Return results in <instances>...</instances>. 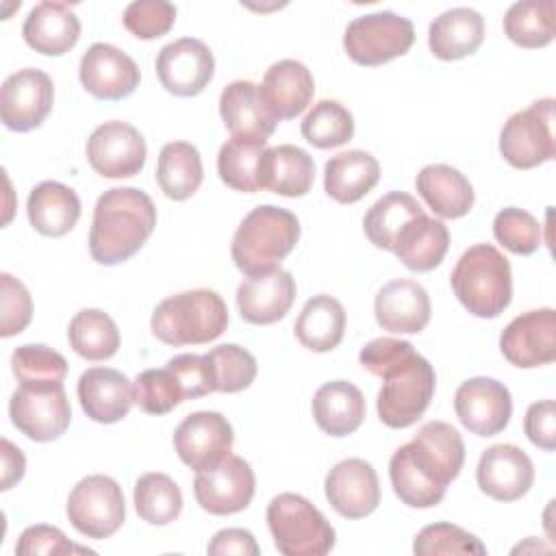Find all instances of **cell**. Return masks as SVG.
<instances>
[{"mask_svg":"<svg viewBox=\"0 0 556 556\" xmlns=\"http://www.w3.org/2000/svg\"><path fill=\"white\" fill-rule=\"evenodd\" d=\"M122 22L130 35L150 41L169 33L176 22V7L165 0H135L126 7Z\"/></svg>","mask_w":556,"mask_h":556,"instance_id":"cell-48","label":"cell"},{"mask_svg":"<svg viewBox=\"0 0 556 556\" xmlns=\"http://www.w3.org/2000/svg\"><path fill=\"white\" fill-rule=\"evenodd\" d=\"M295 337L311 352L334 350L345 332L343 304L326 293L313 295L295 319Z\"/></svg>","mask_w":556,"mask_h":556,"instance_id":"cell-35","label":"cell"},{"mask_svg":"<svg viewBox=\"0 0 556 556\" xmlns=\"http://www.w3.org/2000/svg\"><path fill=\"white\" fill-rule=\"evenodd\" d=\"M0 287H2V302H0V334L4 339L20 334L33 317V300L24 282H20L15 276L2 271L0 274Z\"/></svg>","mask_w":556,"mask_h":556,"instance_id":"cell-49","label":"cell"},{"mask_svg":"<svg viewBox=\"0 0 556 556\" xmlns=\"http://www.w3.org/2000/svg\"><path fill=\"white\" fill-rule=\"evenodd\" d=\"M156 226L152 198L135 187L104 191L93 208L89 254L100 265H117L137 254Z\"/></svg>","mask_w":556,"mask_h":556,"instance_id":"cell-3","label":"cell"},{"mask_svg":"<svg viewBox=\"0 0 556 556\" xmlns=\"http://www.w3.org/2000/svg\"><path fill=\"white\" fill-rule=\"evenodd\" d=\"M83 87L98 100H122L139 87L137 63L111 43H93L80 59Z\"/></svg>","mask_w":556,"mask_h":556,"instance_id":"cell-21","label":"cell"},{"mask_svg":"<svg viewBox=\"0 0 556 556\" xmlns=\"http://www.w3.org/2000/svg\"><path fill=\"white\" fill-rule=\"evenodd\" d=\"M267 526L285 556H324L334 547L330 521L298 493H280L269 502Z\"/></svg>","mask_w":556,"mask_h":556,"instance_id":"cell-7","label":"cell"},{"mask_svg":"<svg viewBox=\"0 0 556 556\" xmlns=\"http://www.w3.org/2000/svg\"><path fill=\"white\" fill-rule=\"evenodd\" d=\"M132 502L137 515L150 526H167L182 510V493L178 484L161 471L143 473L135 482Z\"/></svg>","mask_w":556,"mask_h":556,"instance_id":"cell-40","label":"cell"},{"mask_svg":"<svg viewBox=\"0 0 556 556\" xmlns=\"http://www.w3.org/2000/svg\"><path fill=\"white\" fill-rule=\"evenodd\" d=\"M206 552L211 556H258L256 539L250 530L243 528H226L213 534Z\"/></svg>","mask_w":556,"mask_h":556,"instance_id":"cell-53","label":"cell"},{"mask_svg":"<svg viewBox=\"0 0 556 556\" xmlns=\"http://www.w3.org/2000/svg\"><path fill=\"white\" fill-rule=\"evenodd\" d=\"M328 504L345 519H363L380 504V482L371 463L345 458L337 463L324 482Z\"/></svg>","mask_w":556,"mask_h":556,"instance_id":"cell-19","label":"cell"},{"mask_svg":"<svg viewBox=\"0 0 556 556\" xmlns=\"http://www.w3.org/2000/svg\"><path fill=\"white\" fill-rule=\"evenodd\" d=\"M454 410L469 432L478 437H493L510 421V391L495 378H469L456 389Z\"/></svg>","mask_w":556,"mask_h":556,"instance_id":"cell-17","label":"cell"},{"mask_svg":"<svg viewBox=\"0 0 556 556\" xmlns=\"http://www.w3.org/2000/svg\"><path fill=\"white\" fill-rule=\"evenodd\" d=\"M413 41V22L393 11L358 15L348 24L343 35L348 56L365 67H376L406 54Z\"/></svg>","mask_w":556,"mask_h":556,"instance_id":"cell-9","label":"cell"},{"mask_svg":"<svg viewBox=\"0 0 556 556\" xmlns=\"http://www.w3.org/2000/svg\"><path fill=\"white\" fill-rule=\"evenodd\" d=\"M476 480L484 495L497 502H515L530 491L534 482V465L521 447L497 443L482 452Z\"/></svg>","mask_w":556,"mask_h":556,"instance_id":"cell-20","label":"cell"},{"mask_svg":"<svg viewBox=\"0 0 556 556\" xmlns=\"http://www.w3.org/2000/svg\"><path fill=\"white\" fill-rule=\"evenodd\" d=\"M493 235L513 254L528 256L539 250L543 241V230L536 217L523 208L508 206L502 208L493 219Z\"/></svg>","mask_w":556,"mask_h":556,"instance_id":"cell-46","label":"cell"},{"mask_svg":"<svg viewBox=\"0 0 556 556\" xmlns=\"http://www.w3.org/2000/svg\"><path fill=\"white\" fill-rule=\"evenodd\" d=\"M450 248V232L441 219L428 217L426 213L410 219L395 241V256L410 271L424 274L441 265Z\"/></svg>","mask_w":556,"mask_h":556,"instance_id":"cell-34","label":"cell"},{"mask_svg":"<svg viewBox=\"0 0 556 556\" xmlns=\"http://www.w3.org/2000/svg\"><path fill=\"white\" fill-rule=\"evenodd\" d=\"M313 180H315V163L306 150L291 143L269 150V165H267L269 191L287 198H302L311 191Z\"/></svg>","mask_w":556,"mask_h":556,"instance_id":"cell-39","label":"cell"},{"mask_svg":"<svg viewBox=\"0 0 556 556\" xmlns=\"http://www.w3.org/2000/svg\"><path fill=\"white\" fill-rule=\"evenodd\" d=\"M365 410L367 406L361 389L348 380L326 382L313 395L315 424L330 437H348L358 430Z\"/></svg>","mask_w":556,"mask_h":556,"instance_id":"cell-30","label":"cell"},{"mask_svg":"<svg viewBox=\"0 0 556 556\" xmlns=\"http://www.w3.org/2000/svg\"><path fill=\"white\" fill-rule=\"evenodd\" d=\"M76 393L85 415L98 424L122 421L135 404L130 380L113 367H91L83 371Z\"/></svg>","mask_w":556,"mask_h":556,"instance_id":"cell-24","label":"cell"},{"mask_svg":"<svg viewBox=\"0 0 556 556\" xmlns=\"http://www.w3.org/2000/svg\"><path fill=\"white\" fill-rule=\"evenodd\" d=\"M143 135L119 119L100 124L87 139V161L104 178H130L146 165Z\"/></svg>","mask_w":556,"mask_h":556,"instance_id":"cell-14","label":"cell"},{"mask_svg":"<svg viewBox=\"0 0 556 556\" xmlns=\"http://www.w3.org/2000/svg\"><path fill=\"white\" fill-rule=\"evenodd\" d=\"M215 59L211 48L193 37L176 39L161 48L156 56V76L165 91L191 98L204 91L213 80Z\"/></svg>","mask_w":556,"mask_h":556,"instance_id":"cell-16","label":"cell"},{"mask_svg":"<svg viewBox=\"0 0 556 556\" xmlns=\"http://www.w3.org/2000/svg\"><path fill=\"white\" fill-rule=\"evenodd\" d=\"M67 339L72 350L87 361H106L119 348V330L100 308L76 313L67 326Z\"/></svg>","mask_w":556,"mask_h":556,"instance_id":"cell-38","label":"cell"},{"mask_svg":"<svg viewBox=\"0 0 556 556\" xmlns=\"http://www.w3.org/2000/svg\"><path fill=\"white\" fill-rule=\"evenodd\" d=\"M67 519L87 539H106L115 534L126 517L122 486L104 476L83 478L67 497Z\"/></svg>","mask_w":556,"mask_h":556,"instance_id":"cell-11","label":"cell"},{"mask_svg":"<svg viewBox=\"0 0 556 556\" xmlns=\"http://www.w3.org/2000/svg\"><path fill=\"white\" fill-rule=\"evenodd\" d=\"M22 35L35 52L61 56L78 43L80 20L65 2H39L28 11Z\"/></svg>","mask_w":556,"mask_h":556,"instance_id":"cell-27","label":"cell"},{"mask_svg":"<svg viewBox=\"0 0 556 556\" xmlns=\"http://www.w3.org/2000/svg\"><path fill=\"white\" fill-rule=\"evenodd\" d=\"M300 239L298 217L280 206L263 204L252 208L239 224L230 254L245 276H258L278 267Z\"/></svg>","mask_w":556,"mask_h":556,"instance_id":"cell-4","label":"cell"},{"mask_svg":"<svg viewBox=\"0 0 556 556\" xmlns=\"http://www.w3.org/2000/svg\"><path fill=\"white\" fill-rule=\"evenodd\" d=\"M219 115L228 132L237 139L267 141L278 124L265 106L258 85L252 80H235L226 85L219 96Z\"/></svg>","mask_w":556,"mask_h":556,"instance_id":"cell-25","label":"cell"},{"mask_svg":"<svg viewBox=\"0 0 556 556\" xmlns=\"http://www.w3.org/2000/svg\"><path fill=\"white\" fill-rule=\"evenodd\" d=\"M267 141L237 139L230 137L217 154V174L235 191L256 193L267 189V165H269Z\"/></svg>","mask_w":556,"mask_h":556,"instance_id":"cell-31","label":"cell"},{"mask_svg":"<svg viewBox=\"0 0 556 556\" xmlns=\"http://www.w3.org/2000/svg\"><path fill=\"white\" fill-rule=\"evenodd\" d=\"M302 137L319 148H339L354 137V117L339 100H319L302 119Z\"/></svg>","mask_w":556,"mask_h":556,"instance_id":"cell-42","label":"cell"},{"mask_svg":"<svg viewBox=\"0 0 556 556\" xmlns=\"http://www.w3.org/2000/svg\"><path fill=\"white\" fill-rule=\"evenodd\" d=\"M430 295L428 291L410 280L397 278L387 282L374 300V315L382 330L395 334H417L430 321Z\"/></svg>","mask_w":556,"mask_h":556,"instance_id":"cell-23","label":"cell"},{"mask_svg":"<svg viewBox=\"0 0 556 556\" xmlns=\"http://www.w3.org/2000/svg\"><path fill=\"white\" fill-rule=\"evenodd\" d=\"M213 389L219 393H239L256 378V358L237 343H224L208 354Z\"/></svg>","mask_w":556,"mask_h":556,"instance_id":"cell-43","label":"cell"},{"mask_svg":"<svg viewBox=\"0 0 556 556\" xmlns=\"http://www.w3.org/2000/svg\"><path fill=\"white\" fill-rule=\"evenodd\" d=\"M358 363L382 378L378 391V417L389 428L413 426L430 406L437 376L432 365L408 341L380 337L363 345Z\"/></svg>","mask_w":556,"mask_h":556,"instance_id":"cell-2","label":"cell"},{"mask_svg":"<svg viewBox=\"0 0 556 556\" xmlns=\"http://www.w3.org/2000/svg\"><path fill=\"white\" fill-rule=\"evenodd\" d=\"M295 300V280L287 269L248 276L237 287V308L243 321L267 326L282 319Z\"/></svg>","mask_w":556,"mask_h":556,"instance_id":"cell-22","label":"cell"},{"mask_svg":"<svg viewBox=\"0 0 556 556\" xmlns=\"http://www.w3.org/2000/svg\"><path fill=\"white\" fill-rule=\"evenodd\" d=\"M132 400L148 415H165L185 402V393L174 371L165 365L163 369H146L135 378Z\"/></svg>","mask_w":556,"mask_h":556,"instance_id":"cell-44","label":"cell"},{"mask_svg":"<svg viewBox=\"0 0 556 556\" xmlns=\"http://www.w3.org/2000/svg\"><path fill=\"white\" fill-rule=\"evenodd\" d=\"M54 102L52 78L37 67L7 76L0 89V117L9 130L28 132L43 124Z\"/></svg>","mask_w":556,"mask_h":556,"instance_id":"cell-13","label":"cell"},{"mask_svg":"<svg viewBox=\"0 0 556 556\" xmlns=\"http://www.w3.org/2000/svg\"><path fill=\"white\" fill-rule=\"evenodd\" d=\"M72 552H80V554H93L87 547H78L74 545L59 528L54 526H46V523H37V526H28L15 545V554L20 556H37V554H72Z\"/></svg>","mask_w":556,"mask_h":556,"instance_id":"cell-50","label":"cell"},{"mask_svg":"<svg viewBox=\"0 0 556 556\" xmlns=\"http://www.w3.org/2000/svg\"><path fill=\"white\" fill-rule=\"evenodd\" d=\"M484 41V20L469 7L443 11L428 28V48L441 61H458L473 54Z\"/></svg>","mask_w":556,"mask_h":556,"instance_id":"cell-28","label":"cell"},{"mask_svg":"<svg viewBox=\"0 0 556 556\" xmlns=\"http://www.w3.org/2000/svg\"><path fill=\"white\" fill-rule=\"evenodd\" d=\"M417 193L443 219L465 217L473 206V187L456 167L445 163L426 165L417 174Z\"/></svg>","mask_w":556,"mask_h":556,"instance_id":"cell-32","label":"cell"},{"mask_svg":"<svg viewBox=\"0 0 556 556\" xmlns=\"http://www.w3.org/2000/svg\"><path fill=\"white\" fill-rule=\"evenodd\" d=\"M204 178L202 159L195 146L187 141H169L161 148L156 163V182L169 200L191 198Z\"/></svg>","mask_w":556,"mask_h":556,"instance_id":"cell-36","label":"cell"},{"mask_svg":"<svg viewBox=\"0 0 556 556\" xmlns=\"http://www.w3.org/2000/svg\"><path fill=\"white\" fill-rule=\"evenodd\" d=\"M504 358L521 369L549 365L556 358V313L554 308L528 311L515 317L500 337Z\"/></svg>","mask_w":556,"mask_h":556,"instance_id":"cell-18","label":"cell"},{"mask_svg":"<svg viewBox=\"0 0 556 556\" xmlns=\"http://www.w3.org/2000/svg\"><path fill=\"white\" fill-rule=\"evenodd\" d=\"M380 178L376 156L365 150L334 154L324 167V189L339 204H354L365 198Z\"/></svg>","mask_w":556,"mask_h":556,"instance_id":"cell-33","label":"cell"},{"mask_svg":"<svg viewBox=\"0 0 556 556\" xmlns=\"http://www.w3.org/2000/svg\"><path fill=\"white\" fill-rule=\"evenodd\" d=\"M9 417L30 441L48 443L59 439L72 421V406L63 382L20 384L11 395Z\"/></svg>","mask_w":556,"mask_h":556,"instance_id":"cell-10","label":"cell"},{"mask_svg":"<svg viewBox=\"0 0 556 556\" xmlns=\"http://www.w3.org/2000/svg\"><path fill=\"white\" fill-rule=\"evenodd\" d=\"M11 369L20 384L63 382L67 376V361L43 343H24L11 354Z\"/></svg>","mask_w":556,"mask_h":556,"instance_id":"cell-45","label":"cell"},{"mask_svg":"<svg viewBox=\"0 0 556 556\" xmlns=\"http://www.w3.org/2000/svg\"><path fill=\"white\" fill-rule=\"evenodd\" d=\"M523 432L536 447L552 452L556 447V404L541 400L528 406L523 417Z\"/></svg>","mask_w":556,"mask_h":556,"instance_id":"cell-52","label":"cell"},{"mask_svg":"<svg viewBox=\"0 0 556 556\" xmlns=\"http://www.w3.org/2000/svg\"><path fill=\"white\" fill-rule=\"evenodd\" d=\"M167 367L178 378L185 400H195L215 391L206 354H178L167 361Z\"/></svg>","mask_w":556,"mask_h":556,"instance_id":"cell-51","label":"cell"},{"mask_svg":"<svg viewBox=\"0 0 556 556\" xmlns=\"http://www.w3.org/2000/svg\"><path fill=\"white\" fill-rule=\"evenodd\" d=\"M232 426L217 410L191 413L174 432V450L178 458L195 471L213 467L226 458L232 450Z\"/></svg>","mask_w":556,"mask_h":556,"instance_id":"cell-15","label":"cell"},{"mask_svg":"<svg viewBox=\"0 0 556 556\" xmlns=\"http://www.w3.org/2000/svg\"><path fill=\"white\" fill-rule=\"evenodd\" d=\"M506 37L521 48H543L554 39V2H515L504 15Z\"/></svg>","mask_w":556,"mask_h":556,"instance_id":"cell-41","label":"cell"},{"mask_svg":"<svg viewBox=\"0 0 556 556\" xmlns=\"http://www.w3.org/2000/svg\"><path fill=\"white\" fill-rule=\"evenodd\" d=\"M450 282L458 302L476 317L493 319L510 304V263L491 243L465 250L456 261Z\"/></svg>","mask_w":556,"mask_h":556,"instance_id":"cell-5","label":"cell"},{"mask_svg":"<svg viewBox=\"0 0 556 556\" xmlns=\"http://www.w3.org/2000/svg\"><path fill=\"white\" fill-rule=\"evenodd\" d=\"M2 491H9L15 482L22 480L26 469V458L20 447H15L9 439H2Z\"/></svg>","mask_w":556,"mask_h":556,"instance_id":"cell-54","label":"cell"},{"mask_svg":"<svg viewBox=\"0 0 556 556\" xmlns=\"http://www.w3.org/2000/svg\"><path fill=\"white\" fill-rule=\"evenodd\" d=\"M26 215L39 235L63 237L80 217V200L67 185L43 180L28 193Z\"/></svg>","mask_w":556,"mask_h":556,"instance_id":"cell-29","label":"cell"},{"mask_svg":"<svg viewBox=\"0 0 556 556\" xmlns=\"http://www.w3.org/2000/svg\"><path fill=\"white\" fill-rule=\"evenodd\" d=\"M228 326V308L219 293L191 289L165 298L152 313V334L174 348L215 341Z\"/></svg>","mask_w":556,"mask_h":556,"instance_id":"cell-6","label":"cell"},{"mask_svg":"<svg viewBox=\"0 0 556 556\" xmlns=\"http://www.w3.org/2000/svg\"><path fill=\"white\" fill-rule=\"evenodd\" d=\"M258 89L265 106L280 122L298 117L311 104L315 80L304 63L295 59H282L269 65Z\"/></svg>","mask_w":556,"mask_h":556,"instance_id":"cell-26","label":"cell"},{"mask_svg":"<svg viewBox=\"0 0 556 556\" xmlns=\"http://www.w3.org/2000/svg\"><path fill=\"white\" fill-rule=\"evenodd\" d=\"M554 98L534 100L528 109L513 113L500 132V152L517 169H532L554 159Z\"/></svg>","mask_w":556,"mask_h":556,"instance_id":"cell-8","label":"cell"},{"mask_svg":"<svg viewBox=\"0 0 556 556\" xmlns=\"http://www.w3.org/2000/svg\"><path fill=\"white\" fill-rule=\"evenodd\" d=\"M254 486L256 480L250 463L228 454L217 465L195 473L193 495L200 508L211 515H235L250 506Z\"/></svg>","mask_w":556,"mask_h":556,"instance_id":"cell-12","label":"cell"},{"mask_svg":"<svg viewBox=\"0 0 556 556\" xmlns=\"http://www.w3.org/2000/svg\"><path fill=\"white\" fill-rule=\"evenodd\" d=\"M419 215H424V208L410 193L389 191L365 213L363 230L376 248L393 252L402 228Z\"/></svg>","mask_w":556,"mask_h":556,"instance_id":"cell-37","label":"cell"},{"mask_svg":"<svg viewBox=\"0 0 556 556\" xmlns=\"http://www.w3.org/2000/svg\"><path fill=\"white\" fill-rule=\"evenodd\" d=\"M417 556H439V554H476L484 556L486 547L478 536L454 523H430L426 526L413 543Z\"/></svg>","mask_w":556,"mask_h":556,"instance_id":"cell-47","label":"cell"},{"mask_svg":"<svg viewBox=\"0 0 556 556\" xmlns=\"http://www.w3.org/2000/svg\"><path fill=\"white\" fill-rule=\"evenodd\" d=\"M463 463L465 443L460 432L447 421H428L413 441L393 452L389 460L391 486L406 506L430 508L443 500Z\"/></svg>","mask_w":556,"mask_h":556,"instance_id":"cell-1","label":"cell"}]
</instances>
